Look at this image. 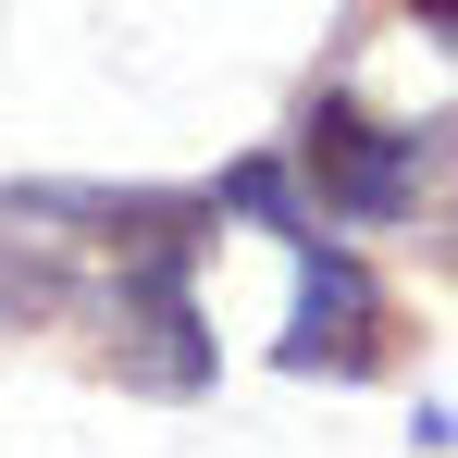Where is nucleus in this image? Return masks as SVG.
I'll list each match as a JSON object with an SVG mask.
<instances>
[{
  "label": "nucleus",
  "mask_w": 458,
  "mask_h": 458,
  "mask_svg": "<svg viewBox=\"0 0 458 458\" xmlns=\"http://www.w3.org/2000/svg\"><path fill=\"white\" fill-rule=\"evenodd\" d=\"M0 322H87L112 372L199 384L186 211H149V199H0Z\"/></svg>",
  "instance_id": "obj_1"
},
{
  "label": "nucleus",
  "mask_w": 458,
  "mask_h": 458,
  "mask_svg": "<svg viewBox=\"0 0 458 458\" xmlns=\"http://www.w3.org/2000/svg\"><path fill=\"white\" fill-rule=\"evenodd\" d=\"M372 322H384L372 273H360L347 248H310V298H298V335H285V360H298V372H322V360H335V372H360V360L384 347Z\"/></svg>",
  "instance_id": "obj_3"
},
{
  "label": "nucleus",
  "mask_w": 458,
  "mask_h": 458,
  "mask_svg": "<svg viewBox=\"0 0 458 458\" xmlns=\"http://www.w3.org/2000/svg\"><path fill=\"white\" fill-rule=\"evenodd\" d=\"M310 186H322L335 211H396V199H409V137H384L372 112L322 99V112H310Z\"/></svg>",
  "instance_id": "obj_2"
},
{
  "label": "nucleus",
  "mask_w": 458,
  "mask_h": 458,
  "mask_svg": "<svg viewBox=\"0 0 458 458\" xmlns=\"http://www.w3.org/2000/svg\"><path fill=\"white\" fill-rule=\"evenodd\" d=\"M409 13H421V25H434V38H446V13H458V0H409Z\"/></svg>",
  "instance_id": "obj_4"
}]
</instances>
